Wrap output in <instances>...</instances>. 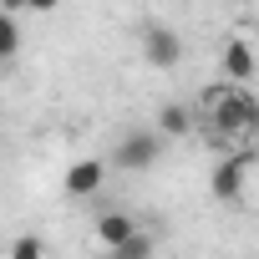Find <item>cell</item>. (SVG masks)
<instances>
[{
    "label": "cell",
    "mask_w": 259,
    "mask_h": 259,
    "mask_svg": "<svg viewBox=\"0 0 259 259\" xmlns=\"http://www.w3.org/2000/svg\"><path fill=\"white\" fill-rule=\"evenodd\" d=\"M203 122L234 148H254L259 143V97L239 81H224L213 92H203Z\"/></svg>",
    "instance_id": "cell-1"
},
{
    "label": "cell",
    "mask_w": 259,
    "mask_h": 259,
    "mask_svg": "<svg viewBox=\"0 0 259 259\" xmlns=\"http://www.w3.org/2000/svg\"><path fill=\"white\" fill-rule=\"evenodd\" d=\"M163 133L158 127H133V133H122L117 138V148H112V163L122 168V173H148L158 158H163Z\"/></svg>",
    "instance_id": "cell-2"
},
{
    "label": "cell",
    "mask_w": 259,
    "mask_h": 259,
    "mask_svg": "<svg viewBox=\"0 0 259 259\" xmlns=\"http://www.w3.org/2000/svg\"><path fill=\"white\" fill-rule=\"evenodd\" d=\"M249 168H254V148H234L229 158L213 163L208 193H213L219 203H239V198H244V183H249Z\"/></svg>",
    "instance_id": "cell-3"
},
{
    "label": "cell",
    "mask_w": 259,
    "mask_h": 259,
    "mask_svg": "<svg viewBox=\"0 0 259 259\" xmlns=\"http://www.w3.org/2000/svg\"><path fill=\"white\" fill-rule=\"evenodd\" d=\"M138 46H143V61L158 66V71H173V66L183 61V36H178L168 21H148V26L138 31Z\"/></svg>",
    "instance_id": "cell-4"
},
{
    "label": "cell",
    "mask_w": 259,
    "mask_h": 259,
    "mask_svg": "<svg viewBox=\"0 0 259 259\" xmlns=\"http://www.w3.org/2000/svg\"><path fill=\"white\" fill-rule=\"evenodd\" d=\"M219 71H224V81L249 87V81L259 76V46H254V41H244V36H229V41H224V51H219Z\"/></svg>",
    "instance_id": "cell-5"
},
{
    "label": "cell",
    "mask_w": 259,
    "mask_h": 259,
    "mask_svg": "<svg viewBox=\"0 0 259 259\" xmlns=\"http://www.w3.org/2000/svg\"><path fill=\"white\" fill-rule=\"evenodd\" d=\"M102 183H107V163H97V158L71 163V168H66V178H61L66 198H97V193H102Z\"/></svg>",
    "instance_id": "cell-6"
},
{
    "label": "cell",
    "mask_w": 259,
    "mask_h": 259,
    "mask_svg": "<svg viewBox=\"0 0 259 259\" xmlns=\"http://www.w3.org/2000/svg\"><path fill=\"white\" fill-rule=\"evenodd\" d=\"M133 234H138V219L127 213V208H112V213L97 219V244L102 249H117V244H127Z\"/></svg>",
    "instance_id": "cell-7"
},
{
    "label": "cell",
    "mask_w": 259,
    "mask_h": 259,
    "mask_svg": "<svg viewBox=\"0 0 259 259\" xmlns=\"http://www.w3.org/2000/svg\"><path fill=\"white\" fill-rule=\"evenodd\" d=\"M153 127H158L168 143H173V138H188V133H193V107H183V102H163Z\"/></svg>",
    "instance_id": "cell-8"
},
{
    "label": "cell",
    "mask_w": 259,
    "mask_h": 259,
    "mask_svg": "<svg viewBox=\"0 0 259 259\" xmlns=\"http://www.w3.org/2000/svg\"><path fill=\"white\" fill-rule=\"evenodd\" d=\"M107 259H153V234H133L127 244H117V249H107Z\"/></svg>",
    "instance_id": "cell-9"
},
{
    "label": "cell",
    "mask_w": 259,
    "mask_h": 259,
    "mask_svg": "<svg viewBox=\"0 0 259 259\" xmlns=\"http://www.w3.org/2000/svg\"><path fill=\"white\" fill-rule=\"evenodd\" d=\"M16 51H21V21L16 16H6V21H0V61H16Z\"/></svg>",
    "instance_id": "cell-10"
},
{
    "label": "cell",
    "mask_w": 259,
    "mask_h": 259,
    "mask_svg": "<svg viewBox=\"0 0 259 259\" xmlns=\"http://www.w3.org/2000/svg\"><path fill=\"white\" fill-rule=\"evenodd\" d=\"M11 259H46V244H41V234H16V244H11Z\"/></svg>",
    "instance_id": "cell-11"
},
{
    "label": "cell",
    "mask_w": 259,
    "mask_h": 259,
    "mask_svg": "<svg viewBox=\"0 0 259 259\" xmlns=\"http://www.w3.org/2000/svg\"><path fill=\"white\" fill-rule=\"evenodd\" d=\"M6 6V16H21V11H31V0H0Z\"/></svg>",
    "instance_id": "cell-12"
},
{
    "label": "cell",
    "mask_w": 259,
    "mask_h": 259,
    "mask_svg": "<svg viewBox=\"0 0 259 259\" xmlns=\"http://www.w3.org/2000/svg\"><path fill=\"white\" fill-rule=\"evenodd\" d=\"M56 6H61V0H31V11H36V16H51Z\"/></svg>",
    "instance_id": "cell-13"
},
{
    "label": "cell",
    "mask_w": 259,
    "mask_h": 259,
    "mask_svg": "<svg viewBox=\"0 0 259 259\" xmlns=\"http://www.w3.org/2000/svg\"><path fill=\"white\" fill-rule=\"evenodd\" d=\"M229 6H254V0H229Z\"/></svg>",
    "instance_id": "cell-14"
}]
</instances>
